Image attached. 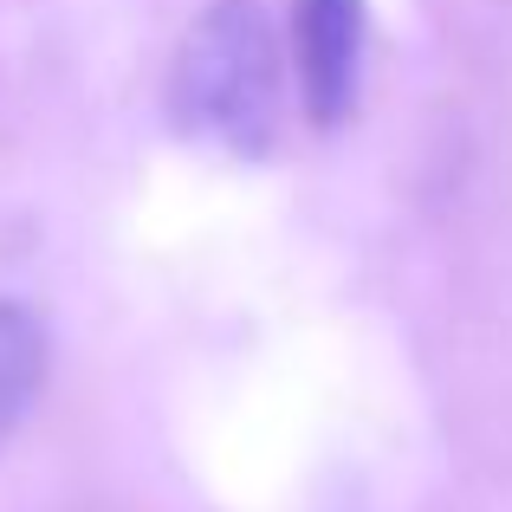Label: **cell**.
<instances>
[{
	"instance_id": "1",
	"label": "cell",
	"mask_w": 512,
	"mask_h": 512,
	"mask_svg": "<svg viewBox=\"0 0 512 512\" xmlns=\"http://www.w3.org/2000/svg\"><path fill=\"white\" fill-rule=\"evenodd\" d=\"M169 111L227 156H266L279 137V39L260 0H208L169 65Z\"/></svg>"
},
{
	"instance_id": "2",
	"label": "cell",
	"mask_w": 512,
	"mask_h": 512,
	"mask_svg": "<svg viewBox=\"0 0 512 512\" xmlns=\"http://www.w3.org/2000/svg\"><path fill=\"white\" fill-rule=\"evenodd\" d=\"M363 52V0H292V65L312 124H338L357 98Z\"/></svg>"
},
{
	"instance_id": "3",
	"label": "cell",
	"mask_w": 512,
	"mask_h": 512,
	"mask_svg": "<svg viewBox=\"0 0 512 512\" xmlns=\"http://www.w3.org/2000/svg\"><path fill=\"white\" fill-rule=\"evenodd\" d=\"M46 363H52V344H46L39 312L20 299H0V448L33 415L39 389H46Z\"/></svg>"
}]
</instances>
